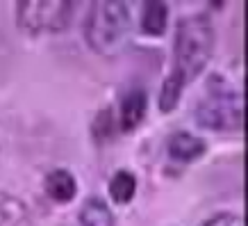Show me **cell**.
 I'll return each instance as SVG.
<instances>
[{"mask_svg":"<svg viewBox=\"0 0 248 226\" xmlns=\"http://www.w3.org/2000/svg\"><path fill=\"white\" fill-rule=\"evenodd\" d=\"M214 48V30L207 16H189L178 25L175 44H173V62L175 73L182 80H194L207 64Z\"/></svg>","mask_w":248,"mask_h":226,"instance_id":"6da1fadb","label":"cell"},{"mask_svg":"<svg viewBox=\"0 0 248 226\" xmlns=\"http://www.w3.org/2000/svg\"><path fill=\"white\" fill-rule=\"evenodd\" d=\"M130 37V14L123 2H96L87 18V41L100 55H116Z\"/></svg>","mask_w":248,"mask_h":226,"instance_id":"7a4b0ae2","label":"cell"},{"mask_svg":"<svg viewBox=\"0 0 248 226\" xmlns=\"http://www.w3.org/2000/svg\"><path fill=\"white\" fill-rule=\"evenodd\" d=\"M73 5L64 0H28L18 2V23L28 32H60L71 21Z\"/></svg>","mask_w":248,"mask_h":226,"instance_id":"3957f363","label":"cell"},{"mask_svg":"<svg viewBox=\"0 0 248 226\" xmlns=\"http://www.w3.org/2000/svg\"><path fill=\"white\" fill-rule=\"evenodd\" d=\"M228 89V87H226ZM212 89L198 107V119L205 128L234 130L241 126V103L232 91Z\"/></svg>","mask_w":248,"mask_h":226,"instance_id":"277c9868","label":"cell"},{"mask_svg":"<svg viewBox=\"0 0 248 226\" xmlns=\"http://www.w3.org/2000/svg\"><path fill=\"white\" fill-rule=\"evenodd\" d=\"M46 192H48V196H50L53 201H57V204H68L78 192L73 174H68L66 169H55V172H50L48 178H46Z\"/></svg>","mask_w":248,"mask_h":226,"instance_id":"5b68a950","label":"cell"},{"mask_svg":"<svg viewBox=\"0 0 248 226\" xmlns=\"http://www.w3.org/2000/svg\"><path fill=\"white\" fill-rule=\"evenodd\" d=\"M0 226H32L28 206L16 196L0 192Z\"/></svg>","mask_w":248,"mask_h":226,"instance_id":"8992f818","label":"cell"},{"mask_svg":"<svg viewBox=\"0 0 248 226\" xmlns=\"http://www.w3.org/2000/svg\"><path fill=\"white\" fill-rule=\"evenodd\" d=\"M205 142L198 137L189 135V133H175L169 139V156L173 160H180V162H191L198 156H203Z\"/></svg>","mask_w":248,"mask_h":226,"instance_id":"52a82bcc","label":"cell"},{"mask_svg":"<svg viewBox=\"0 0 248 226\" xmlns=\"http://www.w3.org/2000/svg\"><path fill=\"white\" fill-rule=\"evenodd\" d=\"M143 114H146V94L141 89H132L123 98V105H121V128L125 133L135 130L141 123Z\"/></svg>","mask_w":248,"mask_h":226,"instance_id":"ba28073f","label":"cell"},{"mask_svg":"<svg viewBox=\"0 0 248 226\" xmlns=\"http://www.w3.org/2000/svg\"><path fill=\"white\" fill-rule=\"evenodd\" d=\"M80 226H114V217L103 199H89L80 210Z\"/></svg>","mask_w":248,"mask_h":226,"instance_id":"9c48e42d","label":"cell"},{"mask_svg":"<svg viewBox=\"0 0 248 226\" xmlns=\"http://www.w3.org/2000/svg\"><path fill=\"white\" fill-rule=\"evenodd\" d=\"M141 28L146 35L151 37H159L166 28V5L164 2H148L143 7L141 16Z\"/></svg>","mask_w":248,"mask_h":226,"instance_id":"30bf717a","label":"cell"},{"mask_svg":"<svg viewBox=\"0 0 248 226\" xmlns=\"http://www.w3.org/2000/svg\"><path fill=\"white\" fill-rule=\"evenodd\" d=\"M137 192V181L135 176L125 169H121L112 176V181H109V194L116 204H128L132 201V196Z\"/></svg>","mask_w":248,"mask_h":226,"instance_id":"8fae6325","label":"cell"},{"mask_svg":"<svg viewBox=\"0 0 248 226\" xmlns=\"http://www.w3.org/2000/svg\"><path fill=\"white\" fill-rule=\"evenodd\" d=\"M182 85H185V80H182L178 73L169 75V78L164 80V85H162V94H159V110H162V112H171L173 107L178 105L180 94H182Z\"/></svg>","mask_w":248,"mask_h":226,"instance_id":"7c38bea8","label":"cell"},{"mask_svg":"<svg viewBox=\"0 0 248 226\" xmlns=\"http://www.w3.org/2000/svg\"><path fill=\"white\" fill-rule=\"evenodd\" d=\"M203 226H244L239 215H232V212H223V215H217V217L207 219Z\"/></svg>","mask_w":248,"mask_h":226,"instance_id":"4fadbf2b","label":"cell"}]
</instances>
